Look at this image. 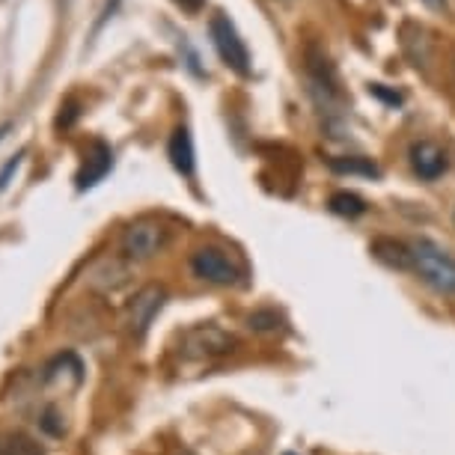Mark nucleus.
Segmentation results:
<instances>
[{
  "label": "nucleus",
  "instance_id": "obj_1",
  "mask_svg": "<svg viewBox=\"0 0 455 455\" xmlns=\"http://www.w3.org/2000/svg\"><path fill=\"white\" fill-rule=\"evenodd\" d=\"M411 244V259H414V274L428 283L441 295H455V256H450L441 244L417 238Z\"/></svg>",
  "mask_w": 455,
  "mask_h": 455
},
{
  "label": "nucleus",
  "instance_id": "obj_2",
  "mask_svg": "<svg viewBox=\"0 0 455 455\" xmlns=\"http://www.w3.org/2000/svg\"><path fill=\"white\" fill-rule=\"evenodd\" d=\"M209 36H212V45L214 51H218V57L227 63L229 68H233L235 75H242V78H247L251 75V51H247L242 33H238V28L233 24V19L229 15H212L209 21Z\"/></svg>",
  "mask_w": 455,
  "mask_h": 455
},
{
  "label": "nucleus",
  "instance_id": "obj_3",
  "mask_svg": "<svg viewBox=\"0 0 455 455\" xmlns=\"http://www.w3.org/2000/svg\"><path fill=\"white\" fill-rule=\"evenodd\" d=\"M170 242V233L164 223L158 220H134L132 227L123 233V242H119V247H123V256L132 262H146L152 259V256H158L161 251L167 247Z\"/></svg>",
  "mask_w": 455,
  "mask_h": 455
},
{
  "label": "nucleus",
  "instance_id": "obj_4",
  "mask_svg": "<svg viewBox=\"0 0 455 455\" xmlns=\"http://www.w3.org/2000/svg\"><path fill=\"white\" fill-rule=\"evenodd\" d=\"M191 271L212 286H235L242 280V268L233 262V256L220 247H200L191 256Z\"/></svg>",
  "mask_w": 455,
  "mask_h": 455
},
{
  "label": "nucleus",
  "instance_id": "obj_5",
  "mask_svg": "<svg viewBox=\"0 0 455 455\" xmlns=\"http://www.w3.org/2000/svg\"><path fill=\"white\" fill-rule=\"evenodd\" d=\"M408 161L414 176L423 182H437L450 170V152L437 140H414L408 149Z\"/></svg>",
  "mask_w": 455,
  "mask_h": 455
},
{
  "label": "nucleus",
  "instance_id": "obj_6",
  "mask_svg": "<svg viewBox=\"0 0 455 455\" xmlns=\"http://www.w3.org/2000/svg\"><path fill=\"white\" fill-rule=\"evenodd\" d=\"M161 307H164V289H161V286H143L132 298V304H128V310H125L128 331H132L137 339H143L146 331H149V324L156 322Z\"/></svg>",
  "mask_w": 455,
  "mask_h": 455
},
{
  "label": "nucleus",
  "instance_id": "obj_7",
  "mask_svg": "<svg viewBox=\"0 0 455 455\" xmlns=\"http://www.w3.org/2000/svg\"><path fill=\"white\" fill-rule=\"evenodd\" d=\"M110 170H114V149L105 140H92L84 152V164L75 176L78 182V191H87V188H96L101 179H105Z\"/></svg>",
  "mask_w": 455,
  "mask_h": 455
},
{
  "label": "nucleus",
  "instance_id": "obj_8",
  "mask_svg": "<svg viewBox=\"0 0 455 455\" xmlns=\"http://www.w3.org/2000/svg\"><path fill=\"white\" fill-rule=\"evenodd\" d=\"M185 348H188V355H196V357H218L235 348V337L223 333L220 328H214V324H203V328H194L185 337Z\"/></svg>",
  "mask_w": 455,
  "mask_h": 455
},
{
  "label": "nucleus",
  "instance_id": "obj_9",
  "mask_svg": "<svg viewBox=\"0 0 455 455\" xmlns=\"http://www.w3.org/2000/svg\"><path fill=\"white\" fill-rule=\"evenodd\" d=\"M167 156H170V164L176 167V173H182V176H194V167H196V152H194V137H191V132H188L185 125H179L176 132L170 134Z\"/></svg>",
  "mask_w": 455,
  "mask_h": 455
},
{
  "label": "nucleus",
  "instance_id": "obj_10",
  "mask_svg": "<svg viewBox=\"0 0 455 455\" xmlns=\"http://www.w3.org/2000/svg\"><path fill=\"white\" fill-rule=\"evenodd\" d=\"M372 253H375V259H381L384 265H390V268L414 271V259H411V244L408 242L378 238V242H372Z\"/></svg>",
  "mask_w": 455,
  "mask_h": 455
},
{
  "label": "nucleus",
  "instance_id": "obj_11",
  "mask_svg": "<svg viewBox=\"0 0 455 455\" xmlns=\"http://www.w3.org/2000/svg\"><path fill=\"white\" fill-rule=\"evenodd\" d=\"M0 455H45V450L24 432L0 435Z\"/></svg>",
  "mask_w": 455,
  "mask_h": 455
},
{
  "label": "nucleus",
  "instance_id": "obj_12",
  "mask_svg": "<svg viewBox=\"0 0 455 455\" xmlns=\"http://www.w3.org/2000/svg\"><path fill=\"white\" fill-rule=\"evenodd\" d=\"M331 170H337V173H357V176H381V170H378L375 161H369L363 156H351V158H331Z\"/></svg>",
  "mask_w": 455,
  "mask_h": 455
},
{
  "label": "nucleus",
  "instance_id": "obj_13",
  "mask_svg": "<svg viewBox=\"0 0 455 455\" xmlns=\"http://www.w3.org/2000/svg\"><path fill=\"white\" fill-rule=\"evenodd\" d=\"M331 212L339 214V218H360L366 212V203L360 200L357 194H348V191H337L331 196Z\"/></svg>",
  "mask_w": 455,
  "mask_h": 455
},
{
  "label": "nucleus",
  "instance_id": "obj_14",
  "mask_svg": "<svg viewBox=\"0 0 455 455\" xmlns=\"http://www.w3.org/2000/svg\"><path fill=\"white\" fill-rule=\"evenodd\" d=\"M277 313H271V310H262V313H253L251 319H247V324H251L253 331H274L277 328Z\"/></svg>",
  "mask_w": 455,
  "mask_h": 455
},
{
  "label": "nucleus",
  "instance_id": "obj_15",
  "mask_svg": "<svg viewBox=\"0 0 455 455\" xmlns=\"http://www.w3.org/2000/svg\"><path fill=\"white\" fill-rule=\"evenodd\" d=\"M21 158H24V152H19L15 158H10L4 164V170H0V191H6V185H10V179L15 176V170L21 167Z\"/></svg>",
  "mask_w": 455,
  "mask_h": 455
},
{
  "label": "nucleus",
  "instance_id": "obj_16",
  "mask_svg": "<svg viewBox=\"0 0 455 455\" xmlns=\"http://www.w3.org/2000/svg\"><path fill=\"white\" fill-rule=\"evenodd\" d=\"M54 419H57V411L48 408L45 414H42V428H45V432H51V435H63V428L54 426Z\"/></svg>",
  "mask_w": 455,
  "mask_h": 455
},
{
  "label": "nucleus",
  "instance_id": "obj_17",
  "mask_svg": "<svg viewBox=\"0 0 455 455\" xmlns=\"http://www.w3.org/2000/svg\"><path fill=\"white\" fill-rule=\"evenodd\" d=\"M173 4H176V6H182L185 12H191V15H194V12H200V10H203L205 0H173Z\"/></svg>",
  "mask_w": 455,
  "mask_h": 455
},
{
  "label": "nucleus",
  "instance_id": "obj_18",
  "mask_svg": "<svg viewBox=\"0 0 455 455\" xmlns=\"http://www.w3.org/2000/svg\"><path fill=\"white\" fill-rule=\"evenodd\" d=\"M423 4L428 6V10H435V12L446 10V0H423Z\"/></svg>",
  "mask_w": 455,
  "mask_h": 455
},
{
  "label": "nucleus",
  "instance_id": "obj_19",
  "mask_svg": "<svg viewBox=\"0 0 455 455\" xmlns=\"http://www.w3.org/2000/svg\"><path fill=\"white\" fill-rule=\"evenodd\" d=\"M10 128H12V125H4V128H0V140H4V137H6V132H10Z\"/></svg>",
  "mask_w": 455,
  "mask_h": 455
},
{
  "label": "nucleus",
  "instance_id": "obj_20",
  "mask_svg": "<svg viewBox=\"0 0 455 455\" xmlns=\"http://www.w3.org/2000/svg\"><path fill=\"white\" fill-rule=\"evenodd\" d=\"M179 455H194V452H179Z\"/></svg>",
  "mask_w": 455,
  "mask_h": 455
},
{
  "label": "nucleus",
  "instance_id": "obj_21",
  "mask_svg": "<svg viewBox=\"0 0 455 455\" xmlns=\"http://www.w3.org/2000/svg\"><path fill=\"white\" fill-rule=\"evenodd\" d=\"M452 220H455V212H452Z\"/></svg>",
  "mask_w": 455,
  "mask_h": 455
},
{
  "label": "nucleus",
  "instance_id": "obj_22",
  "mask_svg": "<svg viewBox=\"0 0 455 455\" xmlns=\"http://www.w3.org/2000/svg\"><path fill=\"white\" fill-rule=\"evenodd\" d=\"M289 455H291V452H289Z\"/></svg>",
  "mask_w": 455,
  "mask_h": 455
}]
</instances>
